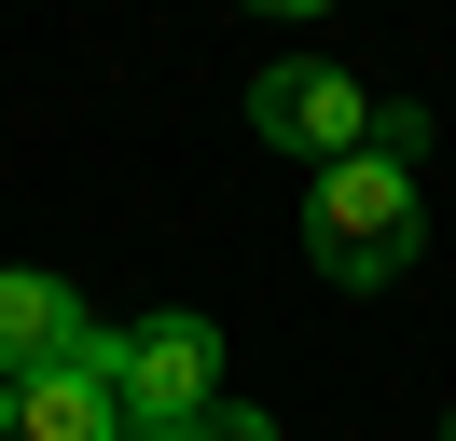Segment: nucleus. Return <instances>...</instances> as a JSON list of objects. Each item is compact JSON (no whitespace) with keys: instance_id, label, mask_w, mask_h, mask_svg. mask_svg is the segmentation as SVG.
<instances>
[{"instance_id":"nucleus-1","label":"nucleus","mask_w":456,"mask_h":441,"mask_svg":"<svg viewBox=\"0 0 456 441\" xmlns=\"http://www.w3.org/2000/svg\"><path fill=\"white\" fill-rule=\"evenodd\" d=\"M415 165L401 152H346V165H318V207H305V248H318V276H332V290H387L401 262H415Z\"/></svg>"},{"instance_id":"nucleus-2","label":"nucleus","mask_w":456,"mask_h":441,"mask_svg":"<svg viewBox=\"0 0 456 441\" xmlns=\"http://www.w3.org/2000/svg\"><path fill=\"white\" fill-rule=\"evenodd\" d=\"M111 413L125 428H194L208 400H222V331L208 317H139V331H111Z\"/></svg>"},{"instance_id":"nucleus-3","label":"nucleus","mask_w":456,"mask_h":441,"mask_svg":"<svg viewBox=\"0 0 456 441\" xmlns=\"http://www.w3.org/2000/svg\"><path fill=\"white\" fill-rule=\"evenodd\" d=\"M249 124L277 138V152H305V165H346V152L373 138V97H360L346 69H263V83H249Z\"/></svg>"},{"instance_id":"nucleus-4","label":"nucleus","mask_w":456,"mask_h":441,"mask_svg":"<svg viewBox=\"0 0 456 441\" xmlns=\"http://www.w3.org/2000/svg\"><path fill=\"white\" fill-rule=\"evenodd\" d=\"M111 331L84 317V290H56V276H0V386L14 373H69V358H97Z\"/></svg>"},{"instance_id":"nucleus-5","label":"nucleus","mask_w":456,"mask_h":441,"mask_svg":"<svg viewBox=\"0 0 456 441\" xmlns=\"http://www.w3.org/2000/svg\"><path fill=\"white\" fill-rule=\"evenodd\" d=\"M111 358V345H97ZM97 358H69V373H14L0 386V441H111L125 413H111V373Z\"/></svg>"},{"instance_id":"nucleus-6","label":"nucleus","mask_w":456,"mask_h":441,"mask_svg":"<svg viewBox=\"0 0 456 441\" xmlns=\"http://www.w3.org/2000/svg\"><path fill=\"white\" fill-rule=\"evenodd\" d=\"M167 441H277V413H249V400H208L194 428H167Z\"/></svg>"},{"instance_id":"nucleus-7","label":"nucleus","mask_w":456,"mask_h":441,"mask_svg":"<svg viewBox=\"0 0 456 441\" xmlns=\"http://www.w3.org/2000/svg\"><path fill=\"white\" fill-rule=\"evenodd\" d=\"M249 14H318V0H249Z\"/></svg>"},{"instance_id":"nucleus-8","label":"nucleus","mask_w":456,"mask_h":441,"mask_svg":"<svg viewBox=\"0 0 456 441\" xmlns=\"http://www.w3.org/2000/svg\"><path fill=\"white\" fill-rule=\"evenodd\" d=\"M443 441H456V428H443Z\"/></svg>"}]
</instances>
